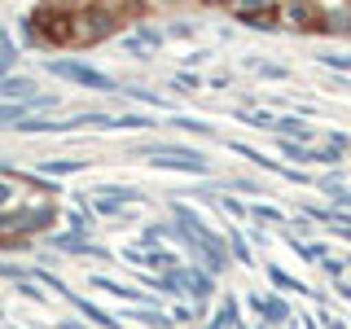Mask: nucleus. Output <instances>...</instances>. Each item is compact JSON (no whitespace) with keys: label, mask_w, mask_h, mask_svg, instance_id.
Listing matches in <instances>:
<instances>
[{"label":"nucleus","mask_w":351,"mask_h":329,"mask_svg":"<svg viewBox=\"0 0 351 329\" xmlns=\"http://www.w3.org/2000/svg\"><path fill=\"white\" fill-rule=\"evenodd\" d=\"M36 175H44V180H58L62 184V175H80V171H88V158H40L36 167H31Z\"/></svg>","instance_id":"nucleus-13"},{"label":"nucleus","mask_w":351,"mask_h":329,"mask_svg":"<svg viewBox=\"0 0 351 329\" xmlns=\"http://www.w3.org/2000/svg\"><path fill=\"white\" fill-rule=\"evenodd\" d=\"M141 268L149 272H176V268H184V259H180V250H167V246H141Z\"/></svg>","instance_id":"nucleus-11"},{"label":"nucleus","mask_w":351,"mask_h":329,"mask_svg":"<svg viewBox=\"0 0 351 329\" xmlns=\"http://www.w3.org/2000/svg\"><path fill=\"white\" fill-rule=\"evenodd\" d=\"M285 241L294 246V259H303V263H321L329 250H334L329 241H316V237H307V241H303V237H294V233H285Z\"/></svg>","instance_id":"nucleus-22"},{"label":"nucleus","mask_w":351,"mask_h":329,"mask_svg":"<svg viewBox=\"0 0 351 329\" xmlns=\"http://www.w3.org/2000/svg\"><path fill=\"white\" fill-rule=\"evenodd\" d=\"M119 97L141 101V106H158V110H176L171 101H162V93H154V88H145V84H119Z\"/></svg>","instance_id":"nucleus-25"},{"label":"nucleus","mask_w":351,"mask_h":329,"mask_svg":"<svg viewBox=\"0 0 351 329\" xmlns=\"http://www.w3.org/2000/svg\"><path fill=\"white\" fill-rule=\"evenodd\" d=\"M62 219H66V233H84V237H93V224H97V219L88 215L84 206H66Z\"/></svg>","instance_id":"nucleus-28"},{"label":"nucleus","mask_w":351,"mask_h":329,"mask_svg":"<svg viewBox=\"0 0 351 329\" xmlns=\"http://www.w3.org/2000/svg\"><path fill=\"white\" fill-rule=\"evenodd\" d=\"M272 145H277V154H281L285 167H299V171L312 167V145H299V141H285V136H277Z\"/></svg>","instance_id":"nucleus-21"},{"label":"nucleus","mask_w":351,"mask_h":329,"mask_svg":"<svg viewBox=\"0 0 351 329\" xmlns=\"http://www.w3.org/2000/svg\"><path fill=\"white\" fill-rule=\"evenodd\" d=\"M141 281H145L154 294H162V299H171V303H180V299H184V281H180V268H176V272H154V277L145 272Z\"/></svg>","instance_id":"nucleus-18"},{"label":"nucleus","mask_w":351,"mask_h":329,"mask_svg":"<svg viewBox=\"0 0 351 329\" xmlns=\"http://www.w3.org/2000/svg\"><path fill=\"white\" fill-rule=\"evenodd\" d=\"M272 136H285V141H299V145H316V127L299 114H277V127Z\"/></svg>","instance_id":"nucleus-14"},{"label":"nucleus","mask_w":351,"mask_h":329,"mask_svg":"<svg viewBox=\"0 0 351 329\" xmlns=\"http://www.w3.org/2000/svg\"><path fill=\"white\" fill-rule=\"evenodd\" d=\"M132 36H136L141 44H145V49H149V53H158V49H162V44H167V36H162V27H154V22H141V27H136V31H132Z\"/></svg>","instance_id":"nucleus-33"},{"label":"nucleus","mask_w":351,"mask_h":329,"mask_svg":"<svg viewBox=\"0 0 351 329\" xmlns=\"http://www.w3.org/2000/svg\"><path fill=\"white\" fill-rule=\"evenodd\" d=\"M321 31H329V36H351V5H325Z\"/></svg>","instance_id":"nucleus-20"},{"label":"nucleus","mask_w":351,"mask_h":329,"mask_svg":"<svg viewBox=\"0 0 351 329\" xmlns=\"http://www.w3.org/2000/svg\"><path fill=\"white\" fill-rule=\"evenodd\" d=\"M167 84L176 88V93H202V88H206V75H197V71H176Z\"/></svg>","instance_id":"nucleus-32"},{"label":"nucleus","mask_w":351,"mask_h":329,"mask_svg":"<svg viewBox=\"0 0 351 329\" xmlns=\"http://www.w3.org/2000/svg\"><path fill=\"white\" fill-rule=\"evenodd\" d=\"M128 158H141L149 167L180 171V175H215V162L206 149L184 145V141H145V145H128Z\"/></svg>","instance_id":"nucleus-1"},{"label":"nucleus","mask_w":351,"mask_h":329,"mask_svg":"<svg viewBox=\"0 0 351 329\" xmlns=\"http://www.w3.org/2000/svg\"><path fill=\"white\" fill-rule=\"evenodd\" d=\"M228 14H233V22H241V27L277 31V5H272V0H233Z\"/></svg>","instance_id":"nucleus-6"},{"label":"nucleus","mask_w":351,"mask_h":329,"mask_svg":"<svg viewBox=\"0 0 351 329\" xmlns=\"http://www.w3.org/2000/svg\"><path fill=\"white\" fill-rule=\"evenodd\" d=\"M334 290H338V294H343V299H351V281H338V285H334Z\"/></svg>","instance_id":"nucleus-46"},{"label":"nucleus","mask_w":351,"mask_h":329,"mask_svg":"<svg viewBox=\"0 0 351 329\" xmlns=\"http://www.w3.org/2000/svg\"><path fill=\"white\" fill-rule=\"evenodd\" d=\"M88 285H93V290H101V294H114L123 307H154V299H149L145 290H136V285H123V281L106 277V272H88Z\"/></svg>","instance_id":"nucleus-8"},{"label":"nucleus","mask_w":351,"mask_h":329,"mask_svg":"<svg viewBox=\"0 0 351 329\" xmlns=\"http://www.w3.org/2000/svg\"><path fill=\"white\" fill-rule=\"evenodd\" d=\"M162 36L189 40V36H197V22H193V18H176V22H167V27H162Z\"/></svg>","instance_id":"nucleus-37"},{"label":"nucleus","mask_w":351,"mask_h":329,"mask_svg":"<svg viewBox=\"0 0 351 329\" xmlns=\"http://www.w3.org/2000/svg\"><path fill=\"white\" fill-rule=\"evenodd\" d=\"M119 49H123L128 58H136V62H149V58H154V53H149V49H145V44H141L136 36H123V40H119Z\"/></svg>","instance_id":"nucleus-38"},{"label":"nucleus","mask_w":351,"mask_h":329,"mask_svg":"<svg viewBox=\"0 0 351 329\" xmlns=\"http://www.w3.org/2000/svg\"><path fill=\"white\" fill-rule=\"evenodd\" d=\"M206 62H211V49H189L184 62H180V71H193V66H206Z\"/></svg>","instance_id":"nucleus-42"},{"label":"nucleus","mask_w":351,"mask_h":329,"mask_svg":"<svg viewBox=\"0 0 351 329\" xmlns=\"http://www.w3.org/2000/svg\"><path fill=\"white\" fill-rule=\"evenodd\" d=\"M88 193H97V197H114V202H123V206H141V202H149V193L141 189V184H119V180L93 184Z\"/></svg>","instance_id":"nucleus-15"},{"label":"nucleus","mask_w":351,"mask_h":329,"mask_svg":"<svg viewBox=\"0 0 351 329\" xmlns=\"http://www.w3.org/2000/svg\"><path fill=\"white\" fill-rule=\"evenodd\" d=\"M263 277L277 285V294H281V299H285V294H303V299H316V294H312V285H303L299 277H290V272H285L281 263H263Z\"/></svg>","instance_id":"nucleus-16"},{"label":"nucleus","mask_w":351,"mask_h":329,"mask_svg":"<svg viewBox=\"0 0 351 329\" xmlns=\"http://www.w3.org/2000/svg\"><path fill=\"white\" fill-rule=\"evenodd\" d=\"M321 272H325L334 285L347 281V259H343V255H325V259H321Z\"/></svg>","instance_id":"nucleus-35"},{"label":"nucleus","mask_w":351,"mask_h":329,"mask_svg":"<svg viewBox=\"0 0 351 329\" xmlns=\"http://www.w3.org/2000/svg\"><path fill=\"white\" fill-rule=\"evenodd\" d=\"M224 241H228V259L241 263V268H255V250H250V241H246V233H241V228H228Z\"/></svg>","instance_id":"nucleus-24"},{"label":"nucleus","mask_w":351,"mask_h":329,"mask_svg":"<svg viewBox=\"0 0 351 329\" xmlns=\"http://www.w3.org/2000/svg\"><path fill=\"white\" fill-rule=\"evenodd\" d=\"M316 321H321V329H347V321H343V316H334V312H321Z\"/></svg>","instance_id":"nucleus-43"},{"label":"nucleus","mask_w":351,"mask_h":329,"mask_svg":"<svg viewBox=\"0 0 351 329\" xmlns=\"http://www.w3.org/2000/svg\"><path fill=\"white\" fill-rule=\"evenodd\" d=\"M0 62L9 66V71H18V62H22V49H18V40H14V31L0 22Z\"/></svg>","instance_id":"nucleus-30"},{"label":"nucleus","mask_w":351,"mask_h":329,"mask_svg":"<svg viewBox=\"0 0 351 329\" xmlns=\"http://www.w3.org/2000/svg\"><path fill=\"white\" fill-rule=\"evenodd\" d=\"M40 66H44V75H58V80L75 84V88H88V93H114L119 97V80L110 71H101V66H93V62L66 58V53H49Z\"/></svg>","instance_id":"nucleus-3"},{"label":"nucleus","mask_w":351,"mask_h":329,"mask_svg":"<svg viewBox=\"0 0 351 329\" xmlns=\"http://www.w3.org/2000/svg\"><path fill=\"white\" fill-rule=\"evenodd\" d=\"M0 175H14V167L5 162V154H0Z\"/></svg>","instance_id":"nucleus-47"},{"label":"nucleus","mask_w":351,"mask_h":329,"mask_svg":"<svg viewBox=\"0 0 351 329\" xmlns=\"http://www.w3.org/2000/svg\"><path fill=\"white\" fill-rule=\"evenodd\" d=\"M246 219H255V224H263V228H268V224H277V228L290 224V215H285L277 202H255V206H246Z\"/></svg>","instance_id":"nucleus-26"},{"label":"nucleus","mask_w":351,"mask_h":329,"mask_svg":"<svg viewBox=\"0 0 351 329\" xmlns=\"http://www.w3.org/2000/svg\"><path fill=\"white\" fill-rule=\"evenodd\" d=\"M233 119H237V123H246V127H259V132L277 127V114H272V110H233Z\"/></svg>","instance_id":"nucleus-29"},{"label":"nucleus","mask_w":351,"mask_h":329,"mask_svg":"<svg viewBox=\"0 0 351 329\" xmlns=\"http://www.w3.org/2000/svg\"><path fill=\"white\" fill-rule=\"evenodd\" d=\"M119 31V14L106 5L71 9V44H106Z\"/></svg>","instance_id":"nucleus-4"},{"label":"nucleus","mask_w":351,"mask_h":329,"mask_svg":"<svg viewBox=\"0 0 351 329\" xmlns=\"http://www.w3.org/2000/svg\"><path fill=\"white\" fill-rule=\"evenodd\" d=\"M158 119L136 114V110H123V114H110V132H154Z\"/></svg>","instance_id":"nucleus-23"},{"label":"nucleus","mask_w":351,"mask_h":329,"mask_svg":"<svg viewBox=\"0 0 351 329\" xmlns=\"http://www.w3.org/2000/svg\"><path fill=\"white\" fill-rule=\"evenodd\" d=\"M58 202L53 197H36V202H22L0 211V241H31V237H49L58 228Z\"/></svg>","instance_id":"nucleus-2"},{"label":"nucleus","mask_w":351,"mask_h":329,"mask_svg":"<svg viewBox=\"0 0 351 329\" xmlns=\"http://www.w3.org/2000/svg\"><path fill=\"white\" fill-rule=\"evenodd\" d=\"M246 66L259 75V80H268V84H285L290 80V71H285L281 62H263V58H246Z\"/></svg>","instance_id":"nucleus-27"},{"label":"nucleus","mask_w":351,"mask_h":329,"mask_svg":"<svg viewBox=\"0 0 351 329\" xmlns=\"http://www.w3.org/2000/svg\"><path fill=\"white\" fill-rule=\"evenodd\" d=\"M347 154H351V149H347Z\"/></svg>","instance_id":"nucleus-49"},{"label":"nucleus","mask_w":351,"mask_h":329,"mask_svg":"<svg viewBox=\"0 0 351 329\" xmlns=\"http://www.w3.org/2000/svg\"><path fill=\"white\" fill-rule=\"evenodd\" d=\"M36 93H40V80L27 71H14V75L0 80V101H31Z\"/></svg>","instance_id":"nucleus-10"},{"label":"nucleus","mask_w":351,"mask_h":329,"mask_svg":"<svg viewBox=\"0 0 351 329\" xmlns=\"http://www.w3.org/2000/svg\"><path fill=\"white\" fill-rule=\"evenodd\" d=\"M167 316H171V325H197V312H193V307L184 303V299H180V303H171V312H167Z\"/></svg>","instance_id":"nucleus-40"},{"label":"nucleus","mask_w":351,"mask_h":329,"mask_svg":"<svg viewBox=\"0 0 351 329\" xmlns=\"http://www.w3.org/2000/svg\"><path fill=\"white\" fill-rule=\"evenodd\" d=\"M31 277V268H27V263H18V259H0V281H27Z\"/></svg>","instance_id":"nucleus-36"},{"label":"nucleus","mask_w":351,"mask_h":329,"mask_svg":"<svg viewBox=\"0 0 351 329\" xmlns=\"http://www.w3.org/2000/svg\"><path fill=\"white\" fill-rule=\"evenodd\" d=\"M58 329H88L80 316H58Z\"/></svg>","instance_id":"nucleus-45"},{"label":"nucleus","mask_w":351,"mask_h":329,"mask_svg":"<svg viewBox=\"0 0 351 329\" xmlns=\"http://www.w3.org/2000/svg\"><path fill=\"white\" fill-rule=\"evenodd\" d=\"M206 88H219V93H224V88H233V80H228V75H206Z\"/></svg>","instance_id":"nucleus-44"},{"label":"nucleus","mask_w":351,"mask_h":329,"mask_svg":"<svg viewBox=\"0 0 351 329\" xmlns=\"http://www.w3.org/2000/svg\"><path fill=\"white\" fill-rule=\"evenodd\" d=\"M167 127L184 132V136H197V141H215V136H219L215 123H206V119H193V114H180V110H171V114H167Z\"/></svg>","instance_id":"nucleus-17"},{"label":"nucleus","mask_w":351,"mask_h":329,"mask_svg":"<svg viewBox=\"0 0 351 329\" xmlns=\"http://www.w3.org/2000/svg\"><path fill=\"white\" fill-rule=\"evenodd\" d=\"M44 246H49V250H62V255H71V259H97V263H110V259H114V250H110L106 241L84 237V233H66V228H53V233L44 237Z\"/></svg>","instance_id":"nucleus-5"},{"label":"nucleus","mask_w":351,"mask_h":329,"mask_svg":"<svg viewBox=\"0 0 351 329\" xmlns=\"http://www.w3.org/2000/svg\"><path fill=\"white\" fill-rule=\"evenodd\" d=\"M123 321H136L141 329H171V316L167 307H123Z\"/></svg>","instance_id":"nucleus-19"},{"label":"nucleus","mask_w":351,"mask_h":329,"mask_svg":"<svg viewBox=\"0 0 351 329\" xmlns=\"http://www.w3.org/2000/svg\"><path fill=\"white\" fill-rule=\"evenodd\" d=\"M14 290H18V299H27V303H44V290H40V285L31 281V277H27V281H18Z\"/></svg>","instance_id":"nucleus-41"},{"label":"nucleus","mask_w":351,"mask_h":329,"mask_svg":"<svg viewBox=\"0 0 351 329\" xmlns=\"http://www.w3.org/2000/svg\"><path fill=\"white\" fill-rule=\"evenodd\" d=\"M5 75H14V71H9V66H5V62H0V80H5Z\"/></svg>","instance_id":"nucleus-48"},{"label":"nucleus","mask_w":351,"mask_h":329,"mask_svg":"<svg viewBox=\"0 0 351 329\" xmlns=\"http://www.w3.org/2000/svg\"><path fill=\"white\" fill-rule=\"evenodd\" d=\"M215 206H219L224 215H233V219H246V206H241L233 193H215Z\"/></svg>","instance_id":"nucleus-39"},{"label":"nucleus","mask_w":351,"mask_h":329,"mask_svg":"<svg viewBox=\"0 0 351 329\" xmlns=\"http://www.w3.org/2000/svg\"><path fill=\"white\" fill-rule=\"evenodd\" d=\"M303 27V31H321V9L316 5H277V27Z\"/></svg>","instance_id":"nucleus-12"},{"label":"nucleus","mask_w":351,"mask_h":329,"mask_svg":"<svg viewBox=\"0 0 351 329\" xmlns=\"http://www.w3.org/2000/svg\"><path fill=\"white\" fill-rule=\"evenodd\" d=\"M312 184H316V189H321V193L329 197V206H334V211L351 215V184H347L343 167H338V171H329V175H316Z\"/></svg>","instance_id":"nucleus-9"},{"label":"nucleus","mask_w":351,"mask_h":329,"mask_svg":"<svg viewBox=\"0 0 351 329\" xmlns=\"http://www.w3.org/2000/svg\"><path fill=\"white\" fill-rule=\"evenodd\" d=\"M27 119V101H0V127H22Z\"/></svg>","instance_id":"nucleus-31"},{"label":"nucleus","mask_w":351,"mask_h":329,"mask_svg":"<svg viewBox=\"0 0 351 329\" xmlns=\"http://www.w3.org/2000/svg\"><path fill=\"white\" fill-rule=\"evenodd\" d=\"M250 312H255L259 316V325H268V329H285V325H290L294 321V312H290V299H281V294L277 290H272V294H250Z\"/></svg>","instance_id":"nucleus-7"},{"label":"nucleus","mask_w":351,"mask_h":329,"mask_svg":"<svg viewBox=\"0 0 351 329\" xmlns=\"http://www.w3.org/2000/svg\"><path fill=\"white\" fill-rule=\"evenodd\" d=\"M316 62L325 71H351V53H338V49H316Z\"/></svg>","instance_id":"nucleus-34"}]
</instances>
